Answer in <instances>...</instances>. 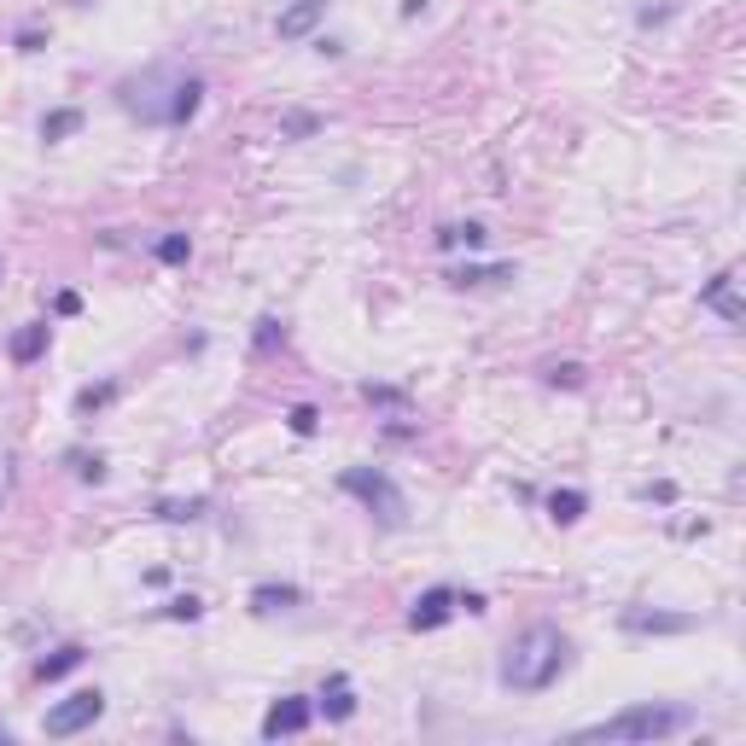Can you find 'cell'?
<instances>
[{"mask_svg": "<svg viewBox=\"0 0 746 746\" xmlns=\"http://www.w3.org/2000/svg\"><path fill=\"white\" fill-rule=\"evenodd\" d=\"M117 105H123L129 117H140V123H152V129H181V123L199 117L204 82L187 76V70L152 65V70H140V76H123V82H117Z\"/></svg>", "mask_w": 746, "mask_h": 746, "instance_id": "1", "label": "cell"}, {"mask_svg": "<svg viewBox=\"0 0 746 746\" xmlns=\"http://www.w3.org/2000/svg\"><path fill=\"white\" fill-rule=\"evenodd\" d=\"M566 665H572V636L560 624H531V630H519L502 647L496 682L508 694H543V688H554V682L566 677Z\"/></svg>", "mask_w": 746, "mask_h": 746, "instance_id": "2", "label": "cell"}, {"mask_svg": "<svg viewBox=\"0 0 746 746\" xmlns=\"http://www.w3.org/2000/svg\"><path fill=\"white\" fill-rule=\"evenodd\" d=\"M700 723L694 706H677V700H642V706H624V712L601 717L589 729H577V741H671V735H688Z\"/></svg>", "mask_w": 746, "mask_h": 746, "instance_id": "3", "label": "cell"}, {"mask_svg": "<svg viewBox=\"0 0 746 746\" xmlns=\"http://www.w3.org/2000/svg\"><path fill=\"white\" fill-rule=\"evenodd\" d=\"M339 490H344V496H356V502L385 525V531H403V525H408V496L397 490V478H391V473H379V467H344Z\"/></svg>", "mask_w": 746, "mask_h": 746, "instance_id": "4", "label": "cell"}, {"mask_svg": "<svg viewBox=\"0 0 746 746\" xmlns=\"http://www.w3.org/2000/svg\"><path fill=\"white\" fill-rule=\"evenodd\" d=\"M100 717H105V694H100V688H76V694H65L59 706H47V723H41V729H47L53 741H65V735L94 729Z\"/></svg>", "mask_w": 746, "mask_h": 746, "instance_id": "5", "label": "cell"}, {"mask_svg": "<svg viewBox=\"0 0 746 746\" xmlns=\"http://www.w3.org/2000/svg\"><path fill=\"white\" fill-rule=\"evenodd\" d=\"M309 717H315V700H304V694H280L269 712H263V741H280V735H304Z\"/></svg>", "mask_w": 746, "mask_h": 746, "instance_id": "6", "label": "cell"}, {"mask_svg": "<svg viewBox=\"0 0 746 746\" xmlns=\"http://www.w3.org/2000/svg\"><path fill=\"white\" fill-rule=\"evenodd\" d=\"M461 612V589H449V583H438V589H426L414 607H408V630H443L449 618Z\"/></svg>", "mask_w": 746, "mask_h": 746, "instance_id": "7", "label": "cell"}, {"mask_svg": "<svg viewBox=\"0 0 746 746\" xmlns=\"http://www.w3.org/2000/svg\"><path fill=\"white\" fill-rule=\"evenodd\" d=\"M618 624H624L630 636H688V630H700L694 612H647V607H630Z\"/></svg>", "mask_w": 746, "mask_h": 746, "instance_id": "8", "label": "cell"}, {"mask_svg": "<svg viewBox=\"0 0 746 746\" xmlns=\"http://www.w3.org/2000/svg\"><path fill=\"white\" fill-rule=\"evenodd\" d=\"M700 309H717V315H723V327H741L746 304H741V292H735V269L712 274V280L700 286Z\"/></svg>", "mask_w": 746, "mask_h": 746, "instance_id": "9", "label": "cell"}, {"mask_svg": "<svg viewBox=\"0 0 746 746\" xmlns=\"http://www.w3.org/2000/svg\"><path fill=\"white\" fill-rule=\"evenodd\" d=\"M321 12H327V0H292V6L274 18V35H280V41H304V35L321 24Z\"/></svg>", "mask_w": 746, "mask_h": 746, "instance_id": "10", "label": "cell"}, {"mask_svg": "<svg viewBox=\"0 0 746 746\" xmlns=\"http://www.w3.org/2000/svg\"><path fill=\"white\" fill-rule=\"evenodd\" d=\"M292 607H304V589L298 583H257L251 589V612H292Z\"/></svg>", "mask_w": 746, "mask_h": 746, "instance_id": "11", "label": "cell"}, {"mask_svg": "<svg viewBox=\"0 0 746 746\" xmlns=\"http://www.w3.org/2000/svg\"><path fill=\"white\" fill-rule=\"evenodd\" d=\"M47 339H53V327H47V321H30V327H18V333H12V344H6V350H12V362H18V368H30V362H41V356H47Z\"/></svg>", "mask_w": 746, "mask_h": 746, "instance_id": "12", "label": "cell"}, {"mask_svg": "<svg viewBox=\"0 0 746 746\" xmlns=\"http://www.w3.org/2000/svg\"><path fill=\"white\" fill-rule=\"evenodd\" d=\"M315 712H327V723H344V717H356V688H350V677H327L321 700H315Z\"/></svg>", "mask_w": 746, "mask_h": 746, "instance_id": "13", "label": "cell"}, {"mask_svg": "<svg viewBox=\"0 0 746 746\" xmlns=\"http://www.w3.org/2000/svg\"><path fill=\"white\" fill-rule=\"evenodd\" d=\"M502 280H513V263H473L449 274V286H502Z\"/></svg>", "mask_w": 746, "mask_h": 746, "instance_id": "14", "label": "cell"}, {"mask_svg": "<svg viewBox=\"0 0 746 746\" xmlns=\"http://www.w3.org/2000/svg\"><path fill=\"white\" fill-rule=\"evenodd\" d=\"M204 508H210L204 496H187V502H181V496H164L152 513H158L164 525H193V519H204Z\"/></svg>", "mask_w": 746, "mask_h": 746, "instance_id": "15", "label": "cell"}, {"mask_svg": "<svg viewBox=\"0 0 746 746\" xmlns=\"http://www.w3.org/2000/svg\"><path fill=\"white\" fill-rule=\"evenodd\" d=\"M583 513H589V496H583V490H554V496H548V519H554V525H577Z\"/></svg>", "mask_w": 746, "mask_h": 746, "instance_id": "16", "label": "cell"}, {"mask_svg": "<svg viewBox=\"0 0 746 746\" xmlns=\"http://www.w3.org/2000/svg\"><path fill=\"white\" fill-rule=\"evenodd\" d=\"M82 659H88V647L70 642V647H59L53 659H41V665H35V677H41V682H59V677H70V671H76Z\"/></svg>", "mask_w": 746, "mask_h": 746, "instance_id": "17", "label": "cell"}, {"mask_svg": "<svg viewBox=\"0 0 746 746\" xmlns=\"http://www.w3.org/2000/svg\"><path fill=\"white\" fill-rule=\"evenodd\" d=\"M321 129H327L321 111H298V105H292V111L280 117V140H309V135H321Z\"/></svg>", "mask_w": 746, "mask_h": 746, "instance_id": "18", "label": "cell"}, {"mask_svg": "<svg viewBox=\"0 0 746 746\" xmlns=\"http://www.w3.org/2000/svg\"><path fill=\"white\" fill-rule=\"evenodd\" d=\"M484 222H449V228H438V245L443 251H455V245H467V251H484Z\"/></svg>", "mask_w": 746, "mask_h": 746, "instance_id": "19", "label": "cell"}, {"mask_svg": "<svg viewBox=\"0 0 746 746\" xmlns=\"http://www.w3.org/2000/svg\"><path fill=\"white\" fill-rule=\"evenodd\" d=\"M76 129H82V111H76V105H59V111L41 117V140H70Z\"/></svg>", "mask_w": 746, "mask_h": 746, "instance_id": "20", "label": "cell"}, {"mask_svg": "<svg viewBox=\"0 0 746 746\" xmlns=\"http://www.w3.org/2000/svg\"><path fill=\"white\" fill-rule=\"evenodd\" d=\"M117 397V379H100V385H82L76 391V414H100L105 403Z\"/></svg>", "mask_w": 746, "mask_h": 746, "instance_id": "21", "label": "cell"}, {"mask_svg": "<svg viewBox=\"0 0 746 746\" xmlns=\"http://www.w3.org/2000/svg\"><path fill=\"white\" fill-rule=\"evenodd\" d=\"M193 257V239L187 234H164L158 239V263H187Z\"/></svg>", "mask_w": 746, "mask_h": 746, "instance_id": "22", "label": "cell"}, {"mask_svg": "<svg viewBox=\"0 0 746 746\" xmlns=\"http://www.w3.org/2000/svg\"><path fill=\"white\" fill-rule=\"evenodd\" d=\"M286 426H292L298 438H315V426H321V408H315V403H298L292 414H286Z\"/></svg>", "mask_w": 746, "mask_h": 746, "instance_id": "23", "label": "cell"}, {"mask_svg": "<svg viewBox=\"0 0 746 746\" xmlns=\"http://www.w3.org/2000/svg\"><path fill=\"white\" fill-rule=\"evenodd\" d=\"M65 461L76 467V478H88V484H100V478H105V461H100V455H88V449H70Z\"/></svg>", "mask_w": 746, "mask_h": 746, "instance_id": "24", "label": "cell"}, {"mask_svg": "<svg viewBox=\"0 0 746 746\" xmlns=\"http://www.w3.org/2000/svg\"><path fill=\"white\" fill-rule=\"evenodd\" d=\"M199 612H204V601H199V595H175L170 607H164V618H181V624H193Z\"/></svg>", "mask_w": 746, "mask_h": 746, "instance_id": "25", "label": "cell"}, {"mask_svg": "<svg viewBox=\"0 0 746 746\" xmlns=\"http://www.w3.org/2000/svg\"><path fill=\"white\" fill-rule=\"evenodd\" d=\"M548 385H566V391H577V385H583V368H577V362H554V368H548Z\"/></svg>", "mask_w": 746, "mask_h": 746, "instance_id": "26", "label": "cell"}, {"mask_svg": "<svg viewBox=\"0 0 746 746\" xmlns=\"http://www.w3.org/2000/svg\"><path fill=\"white\" fill-rule=\"evenodd\" d=\"M274 339H280V321H274V315H263V321H257V350H269Z\"/></svg>", "mask_w": 746, "mask_h": 746, "instance_id": "27", "label": "cell"}, {"mask_svg": "<svg viewBox=\"0 0 746 746\" xmlns=\"http://www.w3.org/2000/svg\"><path fill=\"white\" fill-rule=\"evenodd\" d=\"M642 502H677V484H647Z\"/></svg>", "mask_w": 746, "mask_h": 746, "instance_id": "28", "label": "cell"}, {"mask_svg": "<svg viewBox=\"0 0 746 746\" xmlns=\"http://www.w3.org/2000/svg\"><path fill=\"white\" fill-rule=\"evenodd\" d=\"M53 309H59V315H76V309H82V298H76V292H59V298H53Z\"/></svg>", "mask_w": 746, "mask_h": 746, "instance_id": "29", "label": "cell"}, {"mask_svg": "<svg viewBox=\"0 0 746 746\" xmlns=\"http://www.w3.org/2000/svg\"><path fill=\"white\" fill-rule=\"evenodd\" d=\"M420 6H426V0H403V18H414V12H420Z\"/></svg>", "mask_w": 746, "mask_h": 746, "instance_id": "30", "label": "cell"}, {"mask_svg": "<svg viewBox=\"0 0 746 746\" xmlns=\"http://www.w3.org/2000/svg\"><path fill=\"white\" fill-rule=\"evenodd\" d=\"M6 741H12V735H6V729H0V746H6Z\"/></svg>", "mask_w": 746, "mask_h": 746, "instance_id": "31", "label": "cell"}, {"mask_svg": "<svg viewBox=\"0 0 746 746\" xmlns=\"http://www.w3.org/2000/svg\"><path fill=\"white\" fill-rule=\"evenodd\" d=\"M0 274H6V263H0Z\"/></svg>", "mask_w": 746, "mask_h": 746, "instance_id": "32", "label": "cell"}]
</instances>
